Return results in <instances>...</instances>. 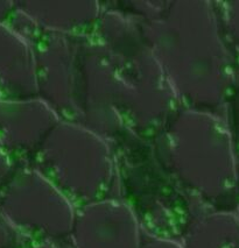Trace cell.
I'll return each mask as SVG.
<instances>
[{
	"label": "cell",
	"instance_id": "1",
	"mask_svg": "<svg viewBox=\"0 0 239 248\" xmlns=\"http://www.w3.org/2000/svg\"><path fill=\"white\" fill-rule=\"evenodd\" d=\"M143 248H178L176 246H173V245L166 244V245H157V244H148L146 245Z\"/></svg>",
	"mask_w": 239,
	"mask_h": 248
},
{
	"label": "cell",
	"instance_id": "2",
	"mask_svg": "<svg viewBox=\"0 0 239 248\" xmlns=\"http://www.w3.org/2000/svg\"><path fill=\"white\" fill-rule=\"evenodd\" d=\"M221 248H239V241L236 242H224V244L221 245Z\"/></svg>",
	"mask_w": 239,
	"mask_h": 248
}]
</instances>
